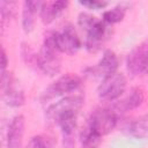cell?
Masks as SVG:
<instances>
[{
  "label": "cell",
  "instance_id": "1",
  "mask_svg": "<svg viewBox=\"0 0 148 148\" xmlns=\"http://www.w3.org/2000/svg\"><path fill=\"white\" fill-rule=\"evenodd\" d=\"M77 22L81 29L84 30L87 34L84 42L87 51L91 53L97 52L102 47L109 35L106 23L102 20H97L95 16L87 13H81L79 15Z\"/></svg>",
  "mask_w": 148,
  "mask_h": 148
},
{
  "label": "cell",
  "instance_id": "2",
  "mask_svg": "<svg viewBox=\"0 0 148 148\" xmlns=\"http://www.w3.org/2000/svg\"><path fill=\"white\" fill-rule=\"evenodd\" d=\"M59 50L56 44L54 31H50L45 35L43 45L37 54V67L49 76H53L60 72L61 62L59 57Z\"/></svg>",
  "mask_w": 148,
  "mask_h": 148
},
{
  "label": "cell",
  "instance_id": "3",
  "mask_svg": "<svg viewBox=\"0 0 148 148\" xmlns=\"http://www.w3.org/2000/svg\"><path fill=\"white\" fill-rule=\"evenodd\" d=\"M118 113L113 108H97L95 109L87 121V127L96 134L103 136L109 134L117 125Z\"/></svg>",
  "mask_w": 148,
  "mask_h": 148
},
{
  "label": "cell",
  "instance_id": "4",
  "mask_svg": "<svg viewBox=\"0 0 148 148\" xmlns=\"http://www.w3.org/2000/svg\"><path fill=\"white\" fill-rule=\"evenodd\" d=\"M126 83L127 81L125 75L123 73L116 72L102 80L97 88V95L103 101H116L124 94Z\"/></svg>",
  "mask_w": 148,
  "mask_h": 148
},
{
  "label": "cell",
  "instance_id": "5",
  "mask_svg": "<svg viewBox=\"0 0 148 148\" xmlns=\"http://www.w3.org/2000/svg\"><path fill=\"white\" fill-rule=\"evenodd\" d=\"M1 90L2 98L8 106L18 108L24 104V92L20 88L17 80L13 76L12 73L6 72L1 74Z\"/></svg>",
  "mask_w": 148,
  "mask_h": 148
},
{
  "label": "cell",
  "instance_id": "6",
  "mask_svg": "<svg viewBox=\"0 0 148 148\" xmlns=\"http://www.w3.org/2000/svg\"><path fill=\"white\" fill-rule=\"evenodd\" d=\"M84 103V99L81 95H74V96H66L62 99L58 101L57 103L51 104L47 110H46V118L50 121L57 123V120L66 114V113H71V112H75L79 113V111L81 110L82 105Z\"/></svg>",
  "mask_w": 148,
  "mask_h": 148
},
{
  "label": "cell",
  "instance_id": "7",
  "mask_svg": "<svg viewBox=\"0 0 148 148\" xmlns=\"http://www.w3.org/2000/svg\"><path fill=\"white\" fill-rule=\"evenodd\" d=\"M82 80L76 74L67 73L60 77H58L53 83H51L43 94V99H50L56 96L69 94L80 88Z\"/></svg>",
  "mask_w": 148,
  "mask_h": 148
},
{
  "label": "cell",
  "instance_id": "8",
  "mask_svg": "<svg viewBox=\"0 0 148 148\" xmlns=\"http://www.w3.org/2000/svg\"><path fill=\"white\" fill-rule=\"evenodd\" d=\"M56 44L60 52L67 54L76 53L81 47V40L72 24H66L60 31H54Z\"/></svg>",
  "mask_w": 148,
  "mask_h": 148
},
{
  "label": "cell",
  "instance_id": "9",
  "mask_svg": "<svg viewBox=\"0 0 148 148\" xmlns=\"http://www.w3.org/2000/svg\"><path fill=\"white\" fill-rule=\"evenodd\" d=\"M126 67L128 73L133 76L148 72V42L138 45L128 53Z\"/></svg>",
  "mask_w": 148,
  "mask_h": 148
},
{
  "label": "cell",
  "instance_id": "10",
  "mask_svg": "<svg viewBox=\"0 0 148 148\" xmlns=\"http://www.w3.org/2000/svg\"><path fill=\"white\" fill-rule=\"evenodd\" d=\"M118 65H119V60H118L117 54L111 50H105L102 58L99 59V61L94 67L87 68L86 72L88 73L87 75L104 79L108 75L116 73L117 68H118Z\"/></svg>",
  "mask_w": 148,
  "mask_h": 148
},
{
  "label": "cell",
  "instance_id": "11",
  "mask_svg": "<svg viewBox=\"0 0 148 148\" xmlns=\"http://www.w3.org/2000/svg\"><path fill=\"white\" fill-rule=\"evenodd\" d=\"M77 113L71 112L61 116L57 124L62 135V148H75V132L77 126Z\"/></svg>",
  "mask_w": 148,
  "mask_h": 148
},
{
  "label": "cell",
  "instance_id": "12",
  "mask_svg": "<svg viewBox=\"0 0 148 148\" xmlns=\"http://www.w3.org/2000/svg\"><path fill=\"white\" fill-rule=\"evenodd\" d=\"M143 101H145V91L139 87H134L130 89L126 96L117 101L112 105V108L119 114L139 108L143 103Z\"/></svg>",
  "mask_w": 148,
  "mask_h": 148
},
{
  "label": "cell",
  "instance_id": "13",
  "mask_svg": "<svg viewBox=\"0 0 148 148\" xmlns=\"http://www.w3.org/2000/svg\"><path fill=\"white\" fill-rule=\"evenodd\" d=\"M24 125L25 120L22 114L15 116L10 120L6 135V148H22Z\"/></svg>",
  "mask_w": 148,
  "mask_h": 148
},
{
  "label": "cell",
  "instance_id": "14",
  "mask_svg": "<svg viewBox=\"0 0 148 148\" xmlns=\"http://www.w3.org/2000/svg\"><path fill=\"white\" fill-rule=\"evenodd\" d=\"M68 6V1H44L42 2L39 14L44 24L53 22Z\"/></svg>",
  "mask_w": 148,
  "mask_h": 148
},
{
  "label": "cell",
  "instance_id": "15",
  "mask_svg": "<svg viewBox=\"0 0 148 148\" xmlns=\"http://www.w3.org/2000/svg\"><path fill=\"white\" fill-rule=\"evenodd\" d=\"M42 1H24L22 8V28L25 32H30L35 25L36 13L39 12Z\"/></svg>",
  "mask_w": 148,
  "mask_h": 148
},
{
  "label": "cell",
  "instance_id": "16",
  "mask_svg": "<svg viewBox=\"0 0 148 148\" xmlns=\"http://www.w3.org/2000/svg\"><path fill=\"white\" fill-rule=\"evenodd\" d=\"M125 131L128 135L135 139H147L148 140V113L142 114L132 121H130Z\"/></svg>",
  "mask_w": 148,
  "mask_h": 148
},
{
  "label": "cell",
  "instance_id": "17",
  "mask_svg": "<svg viewBox=\"0 0 148 148\" xmlns=\"http://www.w3.org/2000/svg\"><path fill=\"white\" fill-rule=\"evenodd\" d=\"M80 138H81L82 148H99V145L102 142V136L92 132L87 126L82 128Z\"/></svg>",
  "mask_w": 148,
  "mask_h": 148
},
{
  "label": "cell",
  "instance_id": "18",
  "mask_svg": "<svg viewBox=\"0 0 148 148\" xmlns=\"http://www.w3.org/2000/svg\"><path fill=\"white\" fill-rule=\"evenodd\" d=\"M125 13H126V8L124 6H121V5L116 6V7H113V8L103 13V21L106 24L118 23V22L123 21L124 16H125Z\"/></svg>",
  "mask_w": 148,
  "mask_h": 148
},
{
  "label": "cell",
  "instance_id": "19",
  "mask_svg": "<svg viewBox=\"0 0 148 148\" xmlns=\"http://www.w3.org/2000/svg\"><path fill=\"white\" fill-rule=\"evenodd\" d=\"M15 2L12 1H0V9H1V24L2 27L7 21H9L15 13Z\"/></svg>",
  "mask_w": 148,
  "mask_h": 148
},
{
  "label": "cell",
  "instance_id": "20",
  "mask_svg": "<svg viewBox=\"0 0 148 148\" xmlns=\"http://www.w3.org/2000/svg\"><path fill=\"white\" fill-rule=\"evenodd\" d=\"M25 148H49V145H47L46 140L44 139V136L35 135L29 140Z\"/></svg>",
  "mask_w": 148,
  "mask_h": 148
},
{
  "label": "cell",
  "instance_id": "21",
  "mask_svg": "<svg viewBox=\"0 0 148 148\" xmlns=\"http://www.w3.org/2000/svg\"><path fill=\"white\" fill-rule=\"evenodd\" d=\"M80 5L89 8V9H101L108 6L106 1H101V0H88V1H80Z\"/></svg>",
  "mask_w": 148,
  "mask_h": 148
},
{
  "label": "cell",
  "instance_id": "22",
  "mask_svg": "<svg viewBox=\"0 0 148 148\" xmlns=\"http://www.w3.org/2000/svg\"><path fill=\"white\" fill-rule=\"evenodd\" d=\"M7 65H8L7 54H6V51H5V49L2 47V49H1V74L7 72V71H6V68H7Z\"/></svg>",
  "mask_w": 148,
  "mask_h": 148
}]
</instances>
